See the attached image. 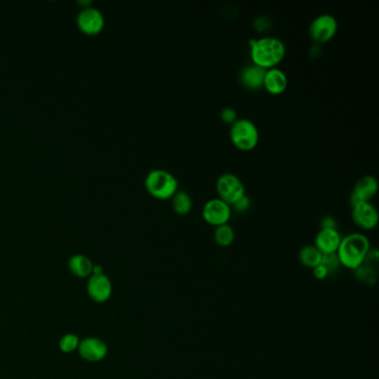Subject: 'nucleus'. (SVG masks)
Returning a JSON list of instances; mask_svg holds the SVG:
<instances>
[{
  "label": "nucleus",
  "mask_w": 379,
  "mask_h": 379,
  "mask_svg": "<svg viewBox=\"0 0 379 379\" xmlns=\"http://www.w3.org/2000/svg\"><path fill=\"white\" fill-rule=\"evenodd\" d=\"M286 56V45L284 41L274 36L252 39L250 41V58L252 64L263 69L275 68Z\"/></svg>",
  "instance_id": "f257e3e1"
},
{
  "label": "nucleus",
  "mask_w": 379,
  "mask_h": 379,
  "mask_svg": "<svg viewBox=\"0 0 379 379\" xmlns=\"http://www.w3.org/2000/svg\"><path fill=\"white\" fill-rule=\"evenodd\" d=\"M371 249L367 236L362 232H353L342 237L336 254L340 265L347 270H356L362 266Z\"/></svg>",
  "instance_id": "f03ea898"
},
{
  "label": "nucleus",
  "mask_w": 379,
  "mask_h": 379,
  "mask_svg": "<svg viewBox=\"0 0 379 379\" xmlns=\"http://www.w3.org/2000/svg\"><path fill=\"white\" fill-rule=\"evenodd\" d=\"M146 191L157 199H171L180 187V182L171 171L153 169L145 177Z\"/></svg>",
  "instance_id": "7ed1b4c3"
},
{
  "label": "nucleus",
  "mask_w": 379,
  "mask_h": 379,
  "mask_svg": "<svg viewBox=\"0 0 379 379\" xmlns=\"http://www.w3.org/2000/svg\"><path fill=\"white\" fill-rule=\"evenodd\" d=\"M232 145L241 151H252L259 142V131L255 122L247 118H237L229 128Z\"/></svg>",
  "instance_id": "20e7f679"
},
{
  "label": "nucleus",
  "mask_w": 379,
  "mask_h": 379,
  "mask_svg": "<svg viewBox=\"0 0 379 379\" xmlns=\"http://www.w3.org/2000/svg\"><path fill=\"white\" fill-rule=\"evenodd\" d=\"M216 189L220 199L230 206L246 195V187L243 185V180L232 173L220 175L216 182Z\"/></svg>",
  "instance_id": "39448f33"
},
{
  "label": "nucleus",
  "mask_w": 379,
  "mask_h": 379,
  "mask_svg": "<svg viewBox=\"0 0 379 379\" xmlns=\"http://www.w3.org/2000/svg\"><path fill=\"white\" fill-rule=\"evenodd\" d=\"M338 30V21L335 16L330 14H321L314 18L310 27H308V34L312 41L316 45L325 44L328 43L330 39L335 37L336 32Z\"/></svg>",
  "instance_id": "423d86ee"
},
{
  "label": "nucleus",
  "mask_w": 379,
  "mask_h": 379,
  "mask_svg": "<svg viewBox=\"0 0 379 379\" xmlns=\"http://www.w3.org/2000/svg\"><path fill=\"white\" fill-rule=\"evenodd\" d=\"M232 206L220 199L219 197L207 200L202 209V216L206 223L217 227L224 224H228L232 217Z\"/></svg>",
  "instance_id": "0eeeda50"
},
{
  "label": "nucleus",
  "mask_w": 379,
  "mask_h": 379,
  "mask_svg": "<svg viewBox=\"0 0 379 379\" xmlns=\"http://www.w3.org/2000/svg\"><path fill=\"white\" fill-rule=\"evenodd\" d=\"M77 27L85 35L95 36L102 32L105 27V17L98 8L86 6L81 8L76 19Z\"/></svg>",
  "instance_id": "6e6552de"
},
{
  "label": "nucleus",
  "mask_w": 379,
  "mask_h": 379,
  "mask_svg": "<svg viewBox=\"0 0 379 379\" xmlns=\"http://www.w3.org/2000/svg\"><path fill=\"white\" fill-rule=\"evenodd\" d=\"M86 290L89 299L97 304H104L113 295V284L105 272L90 276Z\"/></svg>",
  "instance_id": "1a4fd4ad"
},
{
  "label": "nucleus",
  "mask_w": 379,
  "mask_h": 379,
  "mask_svg": "<svg viewBox=\"0 0 379 379\" xmlns=\"http://www.w3.org/2000/svg\"><path fill=\"white\" fill-rule=\"evenodd\" d=\"M351 218L359 228L371 230L378 224V210L371 202H356L351 205Z\"/></svg>",
  "instance_id": "9d476101"
},
{
  "label": "nucleus",
  "mask_w": 379,
  "mask_h": 379,
  "mask_svg": "<svg viewBox=\"0 0 379 379\" xmlns=\"http://www.w3.org/2000/svg\"><path fill=\"white\" fill-rule=\"evenodd\" d=\"M77 353L86 362H99L107 357L108 346L102 339L90 336L80 339Z\"/></svg>",
  "instance_id": "9b49d317"
},
{
  "label": "nucleus",
  "mask_w": 379,
  "mask_h": 379,
  "mask_svg": "<svg viewBox=\"0 0 379 379\" xmlns=\"http://www.w3.org/2000/svg\"><path fill=\"white\" fill-rule=\"evenodd\" d=\"M378 182L373 175H365L358 178L354 185L353 193L350 195V204L356 202H371V198L377 194Z\"/></svg>",
  "instance_id": "f8f14e48"
},
{
  "label": "nucleus",
  "mask_w": 379,
  "mask_h": 379,
  "mask_svg": "<svg viewBox=\"0 0 379 379\" xmlns=\"http://www.w3.org/2000/svg\"><path fill=\"white\" fill-rule=\"evenodd\" d=\"M340 241H342V236L337 228H321L316 235L314 246L318 249L323 255L336 254Z\"/></svg>",
  "instance_id": "ddd939ff"
},
{
  "label": "nucleus",
  "mask_w": 379,
  "mask_h": 379,
  "mask_svg": "<svg viewBox=\"0 0 379 379\" xmlns=\"http://www.w3.org/2000/svg\"><path fill=\"white\" fill-rule=\"evenodd\" d=\"M263 87L272 95H281L288 87V77L284 70L275 67L267 69L263 77Z\"/></svg>",
  "instance_id": "4468645a"
},
{
  "label": "nucleus",
  "mask_w": 379,
  "mask_h": 379,
  "mask_svg": "<svg viewBox=\"0 0 379 379\" xmlns=\"http://www.w3.org/2000/svg\"><path fill=\"white\" fill-rule=\"evenodd\" d=\"M266 69L256 65L245 67L241 73V84L249 90H257L263 88V77Z\"/></svg>",
  "instance_id": "2eb2a0df"
},
{
  "label": "nucleus",
  "mask_w": 379,
  "mask_h": 379,
  "mask_svg": "<svg viewBox=\"0 0 379 379\" xmlns=\"http://www.w3.org/2000/svg\"><path fill=\"white\" fill-rule=\"evenodd\" d=\"M93 261L89 257L83 254H76L68 261V270L77 278H89L93 275Z\"/></svg>",
  "instance_id": "dca6fc26"
},
{
  "label": "nucleus",
  "mask_w": 379,
  "mask_h": 379,
  "mask_svg": "<svg viewBox=\"0 0 379 379\" xmlns=\"http://www.w3.org/2000/svg\"><path fill=\"white\" fill-rule=\"evenodd\" d=\"M299 259L303 266L313 270L321 265L323 254L314 245H307L299 250Z\"/></svg>",
  "instance_id": "f3484780"
},
{
  "label": "nucleus",
  "mask_w": 379,
  "mask_h": 379,
  "mask_svg": "<svg viewBox=\"0 0 379 379\" xmlns=\"http://www.w3.org/2000/svg\"><path fill=\"white\" fill-rule=\"evenodd\" d=\"M171 199V207L174 209V212L180 216L189 214L193 209V198L187 191L178 189V191Z\"/></svg>",
  "instance_id": "a211bd4d"
},
{
  "label": "nucleus",
  "mask_w": 379,
  "mask_h": 379,
  "mask_svg": "<svg viewBox=\"0 0 379 379\" xmlns=\"http://www.w3.org/2000/svg\"><path fill=\"white\" fill-rule=\"evenodd\" d=\"M215 243L219 247H229L235 241V230L229 224L216 227L214 232Z\"/></svg>",
  "instance_id": "6ab92c4d"
},
{
  "label": "nucleus",
  "mask_w": 379,
  "mask_h": 379,
  "mask_svg": "<svg viewBox=\"0 0 379 379\" xmlns=\"http://www.w3.org/2000/svg\"><path fill=\"white\" fill-rule=\"evenodd\" d=\"M80 338L78 335L74 333L65 334L59 339L58 347L61 353L73 354L78 350Z\"/></svg>",
  "instance_id": "aec40b11"
},
{
  "label": "nucleus",
  "mask_w": 379,
  "mask_h": 379,
  "mask_svg": "<svg viewBox=\"0 0 379 379\" xmlns=\"http://www.w3.org/2000/svg\"><path fill=\"white\" fill-rule=\"evenodd\" d=\"M321 265H324V266L327 268L329 275H333L334 272L339 270L340 263H339L337 254H327V255H323Z\"/></svg>",
  "instance_id": "412c9836"
},
{
  "label": "nucleus",
  "mask_w": 379,
  "mask_h": 379,
  "mask_svg": "<svg viewBox=\"0 0 379 379\" xmlns=\"http://www.w3.org/2000/svg\"><path fill=\"white\" fill-rule=\"evenodd\" d=\"M220 118L226 124H232V122L237 120V111L232 107H225L220 111Z\"/></svg>",
  "instance_id": "4be33fe9"
},
{
  "label": "nucleus",
  "mask_w": 379,
  "mask_h": 379,
  "mask_svg": "<svg viewBox=\"0 0 379 379\" xmlns=\"http://www.w3.org/2000/svg\"><path fill=\"white\" fill-rule=\"evenodd\" d=\"M250 205H252L250 198H249L247 195H245V196H243V197H241V199L237 200L236 203L232 204V209H235V210L238 213H245L248 210Z\"/></svg>",
  "instance_id": "5701e85b"
},
{
  "label": "nucleus",
  "mask_w": 379,
  "mask_h": 379,
  "mask_svg": "<svg viewBox=\"0 0 379 379\" xmlns=\"http://www.w3.org/2000/svg\"><path fill=\"white\" fill-rule=\"evenodd\" d=\"M313 276L316 279H318V281H325V279L329 277L330 275L327 268L321 263L318 266L313 268Z\"/></svg>",
  "instance_id": "b1692460"
},
{
  "label": "nucleus",
  "mask_w": 379,
  "mask_h": 379,
  "mask_svg": "<svg viewBox=\"0 0 379 379\" xmlns=\"http://www.w3.org/2000/svg\"><path fill=\"white\" fill-rule=\"evenodd\" d=\"M337 223H336L335 218L330 215H326L323 217L321 221V228H336Z\"/></svg>",
  "instance_id": "393cba45"
}]
</instances>
